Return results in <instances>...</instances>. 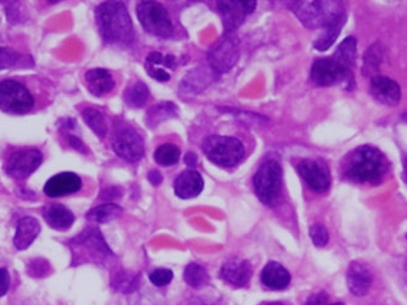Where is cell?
Wrapping results in <instances>:
<instances>
[{"label": "cell", "instance_id": "obj_40", "mask_svg": "<svg viewBox=\"0 0 407 305\" xmlns=\"http://www.w3.org/2000/svg\"><path fill=\"white\" fill-rule=\"evenodd\" d=\"M327 303H328V295L326 292L321 291L308 297L305 305H328Z\"/></svg>", "mask_w": 407, "mask_h": 305}, {"label": "cell", "instance_id": "obj_17", "mask_svg": "<svg viewBox=\"0 0 407 305\" xmlns=\"http://www.w3.org/2000/svg\"><path fill=\"white\" fill-rule=\"evenodd\" d=\"M346 281L349 291L356 297H364L369 293L373 275L371 269L361 262H352L346 272Z\"/></svg>", "mask_w": 407, "mask_h": 305}, {"label": "cell", "instance_id": "obj_29", "mask_svg": "<svg viewBox=\"0 0 407 305\" xmlns=\"http://www.w3.org/2000/svg\"><path fill=\"white\" fill-rule=\"evenodd\" d=\"M333 59L339 62L341 66L345 67L348 70H352L355 66L356 60V39L354 37H348L341 42L338 47Z\"/></svg>", "mask_w": 407, "mask_h": 305}, {"label": "cell", "instance_id": "obj_44", "mask_svg": "<svg viewBox=\"0 0 407 305\" xmlns=\"http://www.w3.org/2000/svg\"><path fill=\"white\" fill-rule=\"evenodd\" d=\"M148 180L152 184V185H160L162 181V175L160 172H157V170H152V172H149L148 174Z\"/></svg>", "mask_w": 407, "mask_h": 305}, {"label": "cell", "instance_id": "obj_5", "mask_svg": "<svg viewBox=\"0 0 407 305\" xmlns=\"http://www.w3.org/2000/svg\"><path fill=\"white\" fill-rule=\"evenodd\" d=\"M203 151L213 163L227 168L241 163L245 155L242 142L232 136H208L203 142Z\"/></svg>", "mask_w": 407, "mask_h": 305}, {"label": "cell", "instance_id": "obj_15", "mask_svg": "<svg viewBox=\"0 0 407 305\" xmlns=\"http://www.w3.org/2000/svg\"><path fill=\"white\" fill-rule=\"evenodd\" d=\"M369 91L377 103L388 107L397 106L401 99L400 85L385 75H374L371 80Z\"/></svg>", "mask_w": 407, "mask_h": 305}, {"label": "cell", "instance_id": "obj_10", "mask_svg": "<svg viewBox=\"0 0 407 305\" xmlns=\"http://www.w3.org/2000/svg\"><path fill=\"white\" fill-rule=\"evenodd\" d=\"M311 80L321 87H331V85L344 84L350 88L354 80L352 70L341 66L339 62L333 57H327L317 60L311 68Z\"/></svg>", "mask_w": 407, "mask_h": 305}, {"label": "cell", "instance_id": "obj_20", "mask_svg": "<svg viewBox=\"0 0 407 305\" xmlns=\"http://www.w3.org/2000/svg\"><path fill=\"white\" fill-rule=\"evenodd\" d=\"M43 218L48 225L57 231H66L71 228L75 216L69 208L60 203H50L43 208Z\"/></svg>", "mask_w": 407, "mask_h": 305}, {"label": "cell", "instance_id": "obj_1", "mask_svg": "<svg viewBox=\"0 0 407 305\" xmlns=\"http://www.w3.org/2000/svg\"><path fill=\"white\" fill-rule=\"evenodd\" d=\"M388 172V161L373 146H360L348 156L344 165L346 178L360 184H379Z\"/></svg>", "mask_w": 407, "mask_h": 305}, {"label": "cell", "instance_id": "obj_45", "mask_svg": "<svg viewBox=\"0 0 407 305\" xmlns=\"http://www.w3.org/2000/svg\"><path fill=\"white\" fill-rule=\"evenodd\" d=\"M187 305H223L221 303H216V302L205 301V299H193V301L188 302Z\"/></svg>", "mask_w": 407, "mask_h": 305}, {"label": "cell", "instance_id": "obj_41", "mask_svg": "<svg viewBox=\"0 0 407 305\" xmlns=\"http://www.w3.org/2000/svg\"><path fill=\"white\" fill-rule=\"evenodd\" d=\"M10 287V275L6 269H0V297L5 296Z\"/></svg>", "mask_w": 407, "mask_h": 305}, {"label": "cell", "instance_id": "obj_43", "mask_svg": "<svg viewBox=\"0 0 407 305\" xmlns=\"http://www.w3.org/2000/svg\"><path fill=\"white\" fill-rule=\"evenodd\" d=\"M121 196V188H111L105 190L104 193H101V198L104 200H111V198H120Z\"/></svg>", "mask_w": 407, "mask_h": 305}, {"label": "cell", "instance_id": "obj_33", "mask_svg": "<svg viewBox=\"0 0 407 305\" xmlns=\"http://www.w3.org/2000/svg\"><path fill=\"white\" fill-rule=\"evenodd\" d=\"M82 117L85 119V122L88 124V127L94 132V134L99 136L100 139L106 136L108 123H106L103 113L95 108H85L82 112Z\"/></svg>", "mask_w": 407, "mask_h": 305}, {"label": "cell", "instance_id": "obj_35", "mask_svg": "<svg viewBox=\"0 0 407 305\" xmlns=\"http://www.w3.org/2000/svg\"><path fill=\"white\" fill-rule=\"evenodd\" d=\"M180 149L173 144H164V145L159 146L154 154V158L157 163L165 165V167L176 165L180 161Z\"/></svg>", "mask_w": 407, "mask_h": 305}, {"label": "cell", "instance_id": "obj_32", "mask_svg": "<svg viewBox=\"0 0 407 305\" xmlns=\"http://www.w3.org/2000/svg\"><path fill=\"white\" fill-rule=\"evenodd\" d=\"M183 278L190 287H193L195 290L206 286L210 280L206 269L197 263H190L185 267Z\"/></svg>", "mask_w": 407, "mask_h": 305}, {"label": "cell", "instance_id": "obj_25", "mask_svg": "<svg viewBox=\"0 0 407 305\" xmlns=\"http://www.w3.org/2000/svg\"><path fill=\"white\" fill-rule=\"evenodd\" d=\"M213 80V75H210L208 67H198L185 75L180 83V91L185 94H197L205 89Z\"/></svg>", "mask_w": 407, "mask_h": 305}, {"label": "cell", "instance_id": "obj_38", "mask_svg": "<svg viewBox=\"0 0 407 305\" xmlns=\"http://www.w3.org/2000/svg\"><path fill=\"white\" fill-rule=\"evenodd\" d=\"M310 237L313 244L317 247H324L329 241V234L324 226L321 224H315L310 228Z\"/></svg>", "mask_w": 407, "mask_h": 305}, {"label": "cell", "instance_id": "obj_36", "mask_svg": "<svg viewBox=\"0 0 407 305\" xmlns=\"http://www.w3.org/2000/svg\"><path fill=\"white\" fill-rule=\"evenodd\" d=\"M139 278L134 274H129L127 271H120L115 275L111 285L116 291L121 293H132L138 288Z\"/></svg>", "mask_w": 407, "mask_h": 305}, {"label": "cell", "instance_id": "obj_50", "mask_svg": "<svg viewBox=\"0 0 407 305\" xmlns=\"http://www.w3.org/2000/svg\"><path fill=\"white\" fill-rule=\"evenodd\" d=\"M406 239H407V236H406Z\"/></svg>", "mask_w": 407, "mask_h": 305}, {"label": "cell", "instance_id": "obj_26", "mask_svg": "<svg viewBox=\"0 0 407 305\" xmlns=\"http://www.w3.org/2000/svg\"><path fill=\"white\" fill-rule=\"evenodd\" d=\"M345 22L346 15L344 14L339 19L336 20L334 22L328 24L327 27L323 29L322 34L316 39V42L313 43V47H316L318 52L328 50L336 43V38L341 34V29L344 27Z\"/></svg>", "mask_w": 407, "mask_h": 305}, {"label": "cell", "instance_id": "obj_19", "mask_svg": "<svg viewBox=\"0 0 407 305\" xmlns=\"http://www.w3.org/2000/svg\"><path fill=\"white\" fill-rule=\"evenodd\" d=\"M204 188V180L197 170L182 172L175 181V193L178 198H194L199 196Z\"/></svg>", "mask_w": 407, "mask_h": 305}, {"label": "cell", "instance_id": "obj_6", "mask_svg": "<svg viewBox=\"0 0 407 305\" xmlns=\"http://www.w3.org/2000/svg\"><path fill=\"white\" fill-rule=\"evenodd\" d=\"M254 188L261 202L267 206L278 201L282 191V167L277 161H266L260 165L254 177Z\"/></svg>", "mask_w": 407, "mask_h": 305}, {"label": "cell", "instance_id": "obj_3", "mask_svg": "<svg viewBox=\"0 0 407 305\" xmlns=\"http://www.w3.org/2000/svg\"><path fill=\"white\" fill-rule=\"evenodd\" d=\"M67 244L71 249L72 267L85 263L106 265L115 258L114 253L97 228L85 229L80 235L70 239Z\"/></svg>", "mask_w": 407, "mask_h": 305}, {"label": "cell", "instance_id": "obj_13", "mask_svg": "<svg viewBox=\"0 0 407 305\" xmlns=\"http://www.w3.org/2000/svg\"><path fill=\"white\" fill-rule=\"evenodd\" d=\"M218 11L222 17L223 27L226 34L233 31L244 22L246 15L251 14L256 8L255 1H237V0H223L217 3Z\"/></svg>", "mask_w": 407, "mask_h": 305}, {"label": "cell", "instance_id": "obj_18", "mask_svg": "<svg viewBox=\"0 0 407 305\" xmlns=\"http://www.w3.org/2000/svg\"><path fill=\"white\" fill-rule=\"evenodd\" d=\"M221 277L224 281L236 287H244L250 281L252 269L248 260L233 258L221 268Z\"/></svg>", "mask_w": 407, "mask_h": 305}, {"label": "cell", "instance_id": "obj_16", "mask_svg": "<svg viewBox=\"0 0 407 305\" xmlns=\"http://www.w3.org/2000/svg\"><path fill=\"white\" fill-rule=\"evenodd\" d=\"M81 188V178L77 174L65 172L57 174L48 180L44 186V193L48 198H62L80 191Z\"/></svg>", "mask_w": 407, "mask_h": 305}, {"label": "cell", "instance_id": "obj_30", "mask_svg": "<svg viewBox=\"0 0 407 305\" xmlns=\"http://www.w3.org/2000/svg\"><path fill=\"white\" fill-rule=\"evenodd\" d=\"M149 99V89L143 82H134L124 91V101L129 107L141 108Z\"/></svg>", "mask_w": 407, "mask_h": 305}, {"label": "cell", "instance_id": "obj_2", "mask_svg": "<svg viewBox=\"0 0 407 305\" xmlns=\"http://www.w3.org/2000/svg\"><path fill=\"white\" fill-rule=\"evenodd\" d=\"M95 21L100 36L109 44H129L134 39L132 21L121 1L100 4L95 10Z\"/></svg>", "mask_w": 407, "mask_h": 305}, {"label": "cell", "instance_id": "obj_11", "mask_svg": "<svg viewBox=\"0 0 407 305\" xmlns=\"http://www.w3.org/2000/svg\"><path fill=\"white\" fill-rule=\"evenodd\" d=\"M42 152L34 149L16 151L5 165L6 174L16 180H24L42 165Z\"/></svg>", "mask_w": 407, "mask_h": 305}, {"label": "cell", "instance_id": "obj_4", "mask_svg": "<svg viewBox=\"0 0 407 305\" xmlns=\"http://www.w3.org/2000/svg\"><path fill=\"white\" fill-rule=\"evenodd\" d=\"M289 8L308 29H324L344 15L339 1H293Z\"/></svg>", "mask_w": 407, "mask_h": 305}, {"label": "cell", "instance_id": "obj_46", "mask_svg": "<svg viewBox=\"0 0 407 305\" xmlns=\"http://www.w3.org/2000/svg\"><path fill=\"white\" fill-rule=\"evenodd\" d=\"M197 155H194V154H187V155H185V163H187V165H190V167H192V165H195V163H197Z\"/></svg>", "mask_w": 407, "mask_h": 305}, {"label": "cell", "instance_id": "obj_7", "mask_svg": "<svg viewBox=\"0 0 407 305\" xmlns=\"http://www.w3.org/2000/svg\"><path fill=\"white\" fill-rule=\"evenodd\" d=\"M137 15L143 29L157 37L169 38L173 34V26L169 13L157 1H142L137 6Z\"/></svg>", "mask_w": 407, "mask_h": 305}, {"label": "cell", "instance_id": "obj_12", "mask_svg": "<svg viewBox=\"0 0 407 305\" xmlns=\"http://www.w3.org/2000/svg\"><path fill=\"white\" fill-rule=\"evenodd\" d=\"M239 59L237 43L226 34L221 38L208 52V62L213 72L224 73L233 68Z\"/></svg>", "mask_w": 407, "mask_h": 305}, {"label": "cell", "instance_id": "obj_42", "mask_svg": "<svg viewBox=\"0 0 407 305\" xmlns=\"http://www.w3.org/2000/svg\"><path fill=\"white\" fill-rule=\"evenodd\" d=\"M66 139L69 141V145L71 146L72 149L78 151V152H85V146L83 142H82L80 137H77L75 135H70L66 133Z\"/></svg>", "mask_w": 407, "mask_h": 305}, {"label": "cell", "instance_id": "obj_8", "mask_svg": "<svg viewBox=\"0 0 407 305\" xmlns=\"http://www.w3.org/2000/svg\"><path fill=\"white\" fill-rule=\"evenodd\" d=\"M113 147L116 155L128 162H138L144 156L142 136L134 128L121 121L115 124Z\"/></svg>", "mask_w": 407, "mask_h": 305}, {"label": "cell", "instance_id": "obj_9", "mask_svg": "<svg viewBox=\"0 0 407 305\" xmlns=\"http://www.w3.org/2000/svg\"><path fill=\"white\" fill-rule=\"evenodd\" d=\"M34 106V96L26 87L15 80L0 83V110L10 114H26Z\"/></svg>", "mask_w": 407, "mask_h": 305}, {"label": "cell", "instance_id": "obj_37", "mask_svg": "<svg viewBox=\"0 0 407 305\" xmlns=\"http://www.w3.org/2000/svg\"><path fill=\"white\" fill-rule=\"evenodd\" d=\"M27 272L29 276L38 277V278L45 277L50 272V265L45 259L36 258L29 262L27 265Z\"/></svg>", "mask_w": 407, "mask_h": 305}, {"label": "cell", "instance_id": "obj_21", "mask_svg": "<svg viewBox=\"0 0 407 305\" xmlns=\"http://www.w3.org/2000/svg\"><path fill=\"white\" fill-rule=\"evenodd\" d=\"M41 232V224L34 216H24L19 221L16 234L14 237V244L19 251H24L34 244Z\"/></svg>", "mask_w": 407, "mask_h": 305}, {"label": "cell", "instance_id": "obj_14", "mask_svg": "<svg viewBox=\"0 0 407 305\" xmlns=\"http://www.w3.org/2000/svg\"><path fill=\"white\" fill-rule=\"evenodd\" d=\"M300 177L308 188L316 193H326L331 188V173L324 163L320 161L305 160L298 165Z\"/></svg>", "mask_w": 407, "mask_h": 305}, {"label": "cell", "instance_id": "obj_28", "mask_svg": "<svg viewBox=\"0 0 407 305\" xmlns=\"http://www.w3.org/2000/svg\"><path fill=\"white\" fill-rule=\"evenodd\" d=\"M122 214V208L115 203H105L92 208L87 213V219L97 224H105L117 219Z\"/></svg>", "mask_w": 407, "mask_h": 305}, {"label": "cell", "instance_id": "obj_47", "mask_svg": "<svg viewBox=\"0 0 407 305\" xmlns=\"http://www.w3.org/2000/svg\"><path fill=\"white\" fill-rule=\"evenodd\" d=\"M267 305H285L283 303H280V302H273V303H269Z\"/></svg>", "mask_w": 407, "mask_h": 305}, {"label": "cell", "instance_id": "obj_39", "mask_svg": "<svg viewBox=\"0 0 407 305\" xmlns=\"http://www.w3.org/2000/svg\"><path fill=\"white\" fill-rule=\"evenodd\" d=\"M149 278L157 287L167 286L173 278V272L170 269H157L149 275Z\"/></svg>", "mask_w": 407, "mask_h": 305}, {"label": "cell", "instance_id": "obj_49", "mask_svg": "<svg viewBox=\"0 0 407 305\" xmlns=\"http://www.w3.org/2000/svg\"><path fill=\"white\" fill-rule=\"evenodd\" d=\"M328 305H344V303H333V304H328Z\"/></svg>", "mask_w": 407, "mask_h": 305}, {"label": "cell", "instance_id": "obj_34", "mask_svg": "<svg viewBox=\"0 0 407 305\" xmlns=\"http://www.w3.org/2000/svg\"><path fill=\"white\" fill-rule=\"evenodd\" d=\"M29 61H31V57H24L9 47H0V70L27 66Z\"/></svg>", "mask_w": 407, "mask_h": 305}, {"label": "cell", "instance_id": "obj_27", "mask_svg": "<svg viewBox=\"0 0 407 305\" xmlns=\"http://www.w3.org/2000/svg\"><path fill=\"white\" fill-rule=\"evenodd\" d=\"M178 114V110L175 103H160L149 108L145 117V123L150 128H155L160 123L165 122L170 118L176 117Z\"/></svg>", "mask_w": 407, "mask_h": 305}, {"label": "cell", "instance_id": "obj_22", "mask_svg": "<svg viewBox=\"0 0 407 305\" xmlns=\"http://www.w3.org/2000/svg\"><path fill=\"white\" fill-rule=\"evenodd\" d=\"M292 276L288 270L277 262L267 263L261 272V282L270 290L280 291L289 286Z\"/></svg>", "mask_w": 407, "mask_h": 305}, {"label": "cell", "instance_id": "obj_23", "mask_svg": "<svg viewBox=\"0 0 407 305\" xmlns=\"http://www.w3.org/2000/svg\"><path fill=\"white\" fill-rule=\"evenodd\" d=\"M175 57H171V55L164 57L160 52L149 54V57L145 60V70H147L148 75L159 82L170 80V73L166 70V68L175 70Z\"/></svg>", "mask_w": 407, "mask_h": 305}, {"label": "cell", "instance_id": "obj_31", "mask_svg": "<svg viewBox=\"0 0 407 305\" xmlns=\"http://www.w3.org/2000/svg\"><path fill=\"white\" fill-rule=\"evenodd\" d=\"M384 57V47L380 44H374L369 47L364 57V75L367 77L377 75L379 67L382 65Z\"/></svg>", "mask_w": 407, "mask_h": 305}, {"label": "cell", "instance_id": "obj_48", "mask_svg": "<svg viewBox=\"0 0 407 305\" xmlns=\"http://www.w3.org/2000/svg\"><path fill=\"white\" fill-rule=\"evenodd\" d=\"M405 174H406V177H407V156H406V160H405Z\"/></svg>", "mask_w": 407, "mask_h": 305}, {"label": "cell", "instance_id": "obj_24", "mask_svg": "<svg viewBox=\"0 0 407 305\" xmlns=\"http://www.w3.org/2000/svg\"><path fill=\"white\" fill-rule=\"evenodd\" d=\"M85 83L92 94L103 96L114 89L115 80L109 70L104 68H93L85 73Z\"/></svg>", "mask_w": 407, "mask_h": 305}]
</instances>
